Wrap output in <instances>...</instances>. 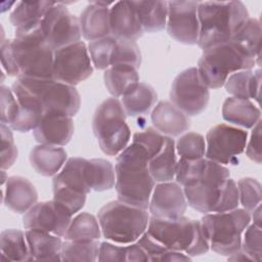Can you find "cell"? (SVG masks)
<instances>
[{"mask_svg":"<svg viewBox=\"0 0 262 262\" xmlns=\"http://www.w3.org/2000/svg\"><path fill=\"white\" fill-rule=\"evenodd\" d=\"M149 160L145 148L133 141L118 155L115 165V188L119 201L144 210L148 209L156 185L148 170Z\"/></svg>","mask_w":262,"mask_h":262,"instance_id":"3","label":"cell"},{"mask_svg":"<svg viewBox=\"0 0 262 262\" xmlns=\"http://www.w3.org/2000/svg\"><path fill=\"white\" fill-rule=\"evenodd\" d=\"M251 219H253L255 225L261 227V205H259L252 213H251Z\"/></svg>","mask_w":262,"mask_h":262,"instance_id":"51","label":"cell"},{"mask_svg":"<svg viewBox=\"0 0 262 262\" xmlns=\"http://www.w3.org/2000/svg\"><path fill=\"white\" fill-rule=\"evenodd\" d=\"M86 174L91 190L104 191L115 186V167L110 161L104 159L87 160Z\"/></svg>","mask_w":262,"mask_h":262,"instance_id":"34","label":"cell"},{"mask_svg":"<svg viewBox=\"0 0 262 262\" xmlns=\"http://www.w3.org/2000/svg\"><path fill=\"white\" fill-rule=\"evenodd\" d=\"M149 217L147 210L119 200L105 204L97 214L103 236L122 245L136 242L146 231Z\"/></svg>","mask_w":262,"mask_h":262,"instance_id":"8","label":"cell"},{"mask_svg":"<svg viewBox=\"0 0 262 262\" xmlns=\"http://www.w3.org/2000/svg\"><path fill=\"white\" fill-rule=\"evenodd\" d=\"M187 208L183 187L173 181L159 182L155 185L148 210L151 216L176 218L182 216Z\"/></svg>","mask_w":262,"mask_h":262,"instance_id":"18","label":"cell"},{"mask_svg":"<svg viewBox=\"0 0 262 262\" xmlns=\"http://www.w3.org/2000/svg\"><path fill=\"white\" fill-rule=\"evenodd\" d=\"M126 117L124 106L117 97L106 98L96 108L92 130L103 154L117 156L127 146L131 131Z\"/></svg>","mask_w":262,"mask_h":262,"instance_id":"10","label":"cell"},{"mask_svg":"<svg viewBox=\"0 0 262 262\" xmlns=\"http://www.w3.org/2000/svg\"><path fill=\"white\" fill-rule=\"evenodd\" d=\"M198 45L204 50L230 41L249 18V12L242 1H202L198 4Z\"/></svg>","mask_w":262,"mask_h":262,"instance_id":"4","label":"cell"},{"mask_svg":"<svg viewBox=\"0 0 262 262\" xmlns=\"http://www.w3.org/2000/svg\"><path fill=\"white\" fill-rule=\"evenodd\" d=\"M246 147L248 158L257 164H261V120L253 127L250 140Z\"/></svg>","mask_w":262,"mask_h":262,"instance_id":"48","label":"cell"},{"mask_svg":"<svg viewBox=\"0 0 262 262\" xmlns=\"http://www.w3.org/2000/svg\"><path fill=\"white\" fill-rule=\"evenodd\" d=\"M150 118L155 129L169 137L179 136L190 127L188 116L171 101H160L152 110Z\"/></svg>","mask_w":262,"mask_h":262,"instance_id":"23","label":"cell"},{"mask_svg":"<svg viewBox=\"0 0 262 262\" xmlns=\"http://www.w3.org/2000/svg\"><path fill=\"white\" fill-rule=\"evenodd\" d=\"M255 64V58L230 40L204 49L196 69L203 83L209 89H217L231 74L252 70Z\"/></svg>","mask_w":262,"mask_h":262,"instance_id":"7","label":"cell"},{"mask_svg":"<svg viewBox=\"0 0 262 262\" xmlns=\"http://www.w3.org/2000/svg\"><path fill=\"white\" fill-rule=\"evenodd\" d=\"M166 136L159 132L152 127H147L146 129L136 132L133 135V142L139 143L145 148L149 158L155 157L163 147Z\"/></svg>","mask_w":262,"mask_h":262,"instance_id":"45","label":"cell"},{"mask_svg":"<svg viewBox=\"0 0 262 262\" xmlns=\"http://www.w3.org/2000/svg\"><path fill=\"white\" fill-rule=\"evenodd\" d=\"M73 215L56 201L36 203L23 218L26 229L43 230L63 236L72 221Z\"/></svg>","mask_w":262,"mask_h":262,"instance_id":"17","label":"cell"},{"mask_svg":"<svg viewBox=\"0 0 262 262\" xmlns=\"http://www.w3.org/2000/svg\"><path fill=\"white\" fill-rule=\"evenodd\" d=\"M138 245L144 250L149 261H189L190 257L183 252L172 251L164 247L156 241L147 231H145L138 239Z\"/></svg>","mask_w":262,"mask_h":262,"instance_id":"39","label":"cell"},{"mask_svg":"<svg viewBox=\"0 0 262 262\" xmlns=\"http://www.w3.org/2000/svg\"><path fill=\"white\" fill-rule=\"evenodd\" d=\"M260 85H261V70L257 69L238 71L231 74L224 83L227 93L232 97L254 99L260 101Z\"/></svg>","mask_w":262,"mask_h":262,"instance_id":"27","label":"cell"},{"mask_svg":"<svg viewBox=\"0 0 262 262\" xmlns=\"http://www.w3.org/2000/svg\"><path fill=\"white\" fill-rule=\"evenodd\" d=\"M251 220L248 211L235 208L227 212L205 214L200 221L212 251L231 256L241 251L242 235Z\"/></svg>","mask_w":262,"mask_h":262,"instance_id":"9","label":"cell"},{"mask_svg":"<svg viewBox=\"0 0 262 262\" xmlns=\"http://www.w3.org/2000/svg\"><path fill=\"white\" fill-rule=\"evenodd\" d=\"M98 239L92 241H69L62 243L60 249L61 261L94 262L99 254Z\"/></svg>","mask_w":262,"mask_h":262,"instance_id":"38","label":"cell"},{"mask_svg":"<svg viewBox=\"0 0 262 262\" xmlns=\"http://www.w3.org/2000/svg\"><path fill=\"white\" fill-rule=\"evenodd\" d=\"M19 110V104L12 90L1 86V123L10 126Z\"/></svg>","mask_w":262,"mask_h":262,"instance_id":"47","label":"cell"},{"mask_svg":"<svg viewBox=\"0 0 262 262\" xmlns=\"http://www.w3.org/2000/svg\"><path fill=\"white\" fill-rule=\"evenodd\" d=\"M101 228L98 219L88 212H82L72 218L63 237L69 241L99 239Z\"/></svg>","mask_w":262,"mask_h":262,"instance_id":"36","label":"cell"},{"mask_svg":"<svg viewBox=\"0 0 262 262\" xmlns=\"http://www.w3.org/2000/svg\"><path fill=\"white\" fill-rule=\"evenodd\" d=\"M228 260L230 261H253L245 252H243L242 250L236 252L235 254L228 256Z\"/></svg>","mask_w":262,"mask_h":262,"instance_id":"50","label":"cell"},{"mask_svg":"<svg viewBox=\"0 0 262 262\" xmlns=\"http://www.w3.org/2000/svg\"><path fill=\"white\" fill-rule=\"evenodd\" d=\"M1 170L10 168L17 158V147L13 140L11 129L1 123Z\"/></svg>","mask_w":262,"mask_h":262,"instance_id":"46","label":"cell"},{"mask_svg":"<svg viewBox=\"0 0 262 262\" xmlns=\"http://www.w3.org/2000/svg\"><path fill=\"white\" fill-rule=\"evenodd\" d=\"M92 73L93 64L88 47L83 41H79L54 51V80L75 86L88 79Z\"/></svg>","mask_w":262,"mask_h":262,"instance_id":"13","label":"cell"},{"mask_svg":"<svg viewBox=\"0 0 262 262\" xmlns=\"http://www.w3.org/2000/svg\"><path fill=\"white\" fill-rule=\"evenodd\" d=\"M111 36L136 41L143 35L140 20L129 1H117L110 8Z\"/></svg>","mask_w":262,"mask_h":262,"instance_id":"20","label":"cell"},{"mask_svg":"<svg viewBox=\"0 0 262 262\" xmlns=\"http://www.w3.org/2000/svg\"><path fill=\"white\" fill-rule=\"evenodd\" d=\"M175 141L166 136L161 150L149 160L148 170L156 182L172 181L177 168Z\"/></svg>","mask_w":262,"mask_h":262,"instance_id":"28","label":"cell"},{"mask_svg":"<svg viewBox=\"0 0 262 262\" xmlns=\"http://www.w3.org/2000/svg\"><path fill=\"white\" fill-rule=\"evenodd\" d=\"M51 1H19L10 13V21L15 30L32 28L42 23L48 10L54 5Z\"/></svg>","mask_w":262,"mask_h":262,"instance_id":"31","label":"cell"},{"mask_svg":"<svg viewBox=\"0 0 262 262\" xmlns=\"http://www.w3.org/2000/svg\"><path fill=\"white\" fill-rule=\"evenodd\" d=\"M236 185L238 189L239 203L242 204L243 209L251 214L259 205H261V184L254 178L245 177L241 178Z\"/></svg>","mask_w":262,"mask_h":262,"instance_id":"43","label":"cell"},{"mask_svg":"<svg viewBox=\"0 0 262 262\" xmlns=\"http://www.w3.org/2000/svg\"><path fill=\"white\" fill-rule=\"evenodd\" d=\"M242 236V251L245 252L253 261L260 262L262 255V231L261 227L249 224Z\"/></svg>","mask_w":262,"mask_h":262,"instance_id":"44","label":"cell"},{"mask_svg":"<svg viewBox=\"0 0 262 262\" xmlns=\"http://www.w3.org/2000/svg\"><path fill=\"white\" fill-rule=\"evenodd\" d=\"M175 149L180 159H201L204 158L206 154V141L202 134L188 132L179 137L175 143Z\"/></svg>","mask_w":262,"mask_h":262,"instance_id":"41","label":"cell"},{"mask_svg":"<svg viewBox=\"0 0 262 262\" xmlns=\"http://www.w3.org/2000/svg\"><path fill=\"white\" fill-rule=\"evenodd\" d=\"M1 258L4 261H32L26 232L19 229H5L0 234Z\"/></svg>","mask_w":262,"mask_h":262,"instance_id":"33","label":"cell"},{"mask_svg":"<svg viewBox=\"0 0 262 262\" xmlns=\"http://www.w3.org/2000/svg\"><path fill=\"white\" fill-rule=\"evenodd\" d=\"M175 178L183 187L187 205L201 213L227 212L234 205L229 170L223 165L207 158L179 159Z\"/></svg>","mask_w":262,"mask_h":262,"instance_id":"1","label":"cell"},{"mask_svg":"<svg viewBox=\"0 0 262 262\" xmlns=\"http://www.w3.org/2000/svg\"><path fill=\"white\" fill-rule=\"evenodd\" d=\"M86 160L70 158L52 181L53 200L73 216L84 207L86 195L91 191L86 175Z\"/></svg>","mask_w":262,"mask_h":262,"instance_id":"11","label":"cell"},{"mask_svg":"<svg viewBox=\"0 0 262 262\" xmlns=\"http://www.w3.org/2000/svg\"><path fill=\"white\" fill-rule=\"evenodd\" d=\"M141 64V52L135 41L117 39L111 57L112 66H130L138 69Z\"/></svg>","mask_w":262,"mask_h":262,"instance_id":"40","label":"cell"},{"mask_svg":"<svg viewBox=\"0 0 262 262\" xmlns=\"http://www.w3.org/2000/svg\"><path fill=\"white\" fill-rule=\"evenodd\" d=\"M74 121L72 117L57 114H44L33 130L35 140L40 144L63 146L67 145L74 134Z\"/></svg>","mask_w":262,"mask_h":262,"instance_id":"19","label":"cell"},{"mask_svg":"<svg viewBox=\"0 0 262 262\" xmlns=\"http://www.w3.org/2000/svg\"><path fill=\"white\" fill-rule=\"evenodd\" d=\"M146 231L167 249L183 252L189 257L203 255L210 249L201 221L183 215L176 218L150 216Z\"/></svg>","mask_w":262,"mask_h":262,"instance_id":"6","label":"cell"},{"mask_svg":"<svg viewBox=\"0 0 262 262\" xmlns=\"http://www.w3.org/2000/svg\"><path fill=\"white\" fill-rule=\"evenodd\" d=\"M41 24L15 30L14 39H11L13 58L19 73L18 78L53 79L54 51L44 40Z\"/></svg>","mask_w":262,"mask_h":262,"instance_id":"5","label":"cell"},{"mask_svg":"<svg viewBox=\"0 0 262 262\" xmlns=\"http://www.w3.org/2000/svg\"><path fill=\"white\" fill-rule=\"evenodd\" d=\"M198 4L199 1H168L167 32L176 41L187 45L198 44Z\"/></svg>","mask_w":262,"mask_h":262,"instance_id":"16","label":"cell"},{"mask_svg":"<svg viewBox=\"0 0 262 262\" xmlns=\"http://www.w3.org/2000/svg\"><path fill=\"white\" fill-rule=\"evenodd\" d=\"M103 81L113 97L124 96L139 83L137 69L130 66H112L104 71Z\"/></svg>","mask_w":262,"mask_h":262,"instance_id":"29","label":"cell"},{"mask_svg":"<svg viewBox=\"0 0 262 262\" xmlns=\"http://www.w3.org/2000/svg\"><path fill=\"white\" fill-rule=\"evenodd\" d=\"M18 104L44 115L57 113L74 117L80 110L81 97L75 86L54 79L17 78L12 84Z\"/></svg>","mask_w":262,"mask_h":262,"instance_id":"2","label":"cell"},{"mask_svg":"<svg viewBox=\"0 0 262 262\" xmlns=\"http://www.w3.org/2000/svg\"><path fill=\"white\" fill-rule=\"evenodd\" d=\"M231 40L253 56L260 66L261 25L258 18L249 17L236 31Z\"/></svg>","mask_w":262,"mask_h":262,"instance_id":"35","label":"cell"},{"mask_svg":"<svg viewBox=\"0 0 262 262\" xmlns=\"http://www.w3.org/2000/svg\"><path fill=\"white\" fill-rule=\"evenodd\" d=\"M248 132L226 124L212 127L206 136L205 157L220 165L231 164L245 151Z\"/></svg>","mask_w":262,"mask_h":262,"instance_id":"15","label":"cell"},{"mask_svg":"<svg viewBox=\"0 0 262 262\" xmlns=\"http://www.w3.org/2000/svg\"><path fill=\"white\" fill-rule=\"evenodd\" d=\"M61 236L38 229H27L26 238L32 261H61Z\"/></svg>","mask_w":262,"mask_h":262,"instance_id":"24","label":"cell"},{"mask_svg":"<svg viewBox=\"0 0 262 262\" xmlns=\"http://www.w3.org/2000/svg\"><path fill=\"white\" fill-rule=\"evenodd\" d=\"M171 102L187 116L203 113L210 99L209 88L201 80L195 67L180 72L174 79L170 90Z\"/></svg>","mask_w":262,"mask_h":262,"instance_id":"12","label":"cell"},{"mask_svg":"<svg viewBox=\"0 0 262 262\" xmlns=\"http://www.w3.org/2000/svg\"><path fill=\"white\" fill-rule=\"evenodd\" d=\"M116 38L107 36L89 42L88 51L92 64L97 70H106L111 67V57L115 46Z\"/></svg>","mask_w":262,"mask_h":262,"instance_id":"42","label":"cell"},{"mask_svg":"<svg viewBox=\"0 0 262 262\" xmlns=\"http://www.w3.org/2000/svg\"><path fill=\"white\" fill-rule=\"evenodd\" d=\"M98 261H149L148 256L138 243L129 246H117L112 243L103 242L99 246Z\"/></svg>","mask_w":262,"mask_h":262,"instance_id":"37","label":"cell"},{"mask_svg":"<svg viewBox=\"0 0 262 262\" xmlns=\"http://www.w3.org/2000/svg\"><path fill=\"white\" fill-rule=\"evenodd\" d=\"M1 64L8 76H16L18 78L19 73L13 58L11 39L1 41Z\"/></svg>","mask_w":262,"mask_h":262,"instance_id":"49","label":"cell"},{"mask_svg":"<svg viewBox=\"0 0 262 262\" xmlns=\"http://www.w3.org/2000/svg\"><path fill=\"white\" fill-rule=\"evenodd\" d=\"M38 200V192L33 183L21 176L7 178L2 189V203L11 211L24 214L28 212Z\"/></svg>","mask_w":262,"mask_h":262,"instance_id":"22","label":"cell"},{"mask_svg":"<svg viewBox=\"0 0 262 262\" xmlns=\"http://www.w3.org/2000/svg\"><path fill=\"white\" fill-rule=\"evenodd\" d=\"M134 8L143 31L159 32L166 27L168 1H129Z\"/></svg>","mask_w":262,"mask_h":262,"instance_id":"30","label":"cell"},{"mask_svg":"<svg viewBox=\"0 0 262 262\" xmlns=\"http://www.w3.org/2000/svg\"><path fill=\"white\" fill-rule=\"evenodd\" d=\"M68 155L60 146L39 144L30 154V163L34 170L43 176H55L66 164Z\"/></svg>","mask_w":262,"mask_h":262,"instance_id":"25","label":"cell"},{"mask_svg":"<svg viewBox=\"0 0 262 262\" xmlns=\"http://www.w3.org/2000/svg\"><path fill=\"white\" fill-rule=\"evenodd\" d=\"M41 28L46 44L53 51L79 42L82 36L79 18L60 2L48 10Z\"/></svg>","mask_w":262,"mask_h":262,"instance_id":"14","label":"cell"},{"mask_svg":"<svg viewBox=\"0 0 262 262\" xmlns=\"http://www.w3.org/2000/svg\"><path fill=\"white\" fill-rule=\"evenodd\" d=\"M157 100L158 94L150 85L138 83L132 91L122 96L121 102L127 116L138 117L148 113Z\"/></svg>","mask_w":262,"mask_h":262,"instance_id":"32","label":"cell"},{"mask_svg":"<svg viewBox=\"0 0 262 262\" xmlns=\"http://www.w3.org/2000/svg\"><path fill=\"white\" fill-rule=\"evenodd\" d=\"M222 117L233 125L251 129L261 120V112L250 99L230 96L223 102Z\"/></svg>","mask_w":262,"mask_h":262,"instance_id":"26","label":"cell"},{"mask_svg":"<svg viewBox=\"0 0 262 262\" xmlns=\"http://www.w3.org/2000/svg\"><path fill=\"white\" fill-rule=\"evenodd\" d=\"M115 2L91 1L81 12L79 21L82 36L88 41H94L111 36L110 5Z\"/></svg>","mask_w":262,"mask_h":262,"instance_id":"21","label":"cell"}]
</instances>
